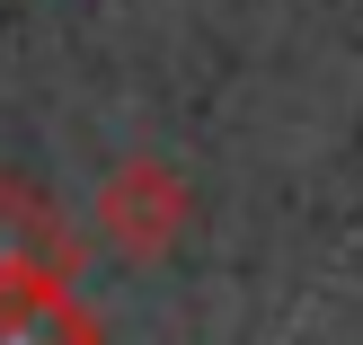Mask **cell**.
I'll use <instances>...</instances> for the list:
<instances>
[{"label":"cell","mask_w":363,"mask_h":345,"mask_svg":"<svg viewBox=\"0 0 363 345\" xmlns=\"http://www.w3.org/2000/svg\"><path fill=\"white\" fill-rule=\"evenodd\" d=\"M89 222H98V239L116 248V257L160 266V257H177V239L195 230V177L177 169V159H160V151H133V159H116V169L98 177Z\"/></svg>","instance_id":"cell-1"},{"label":"cell","mask_w":363,"mask_h":345,"mask_svg":"<svg viewBox=\"0 0 363 345\" xmlns=\"http://www.w3.org/2000/svg\"><path fill=\"white\" fill-rule=\"evenodd\" d=\"M9 283H80V239L35 177L0 169V293Z\"/></svg>","instance_id":"cell-2"},{"label":"cell","mask_w":363,"mask_h":345,"mask_svg":"<svg viewBox=\"0 0 363 345\" xmlns=\"http://www.w3.org/2000/svg\"><path fill=\"white\" fill-rule=\"evenodd\" d=\"M0 345H106L80 283H9L0 293Z\"/></svg>","instance_id":"cell-3"}]
</instances>
